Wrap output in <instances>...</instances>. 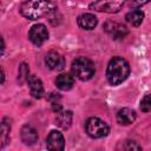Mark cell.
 <instances>
[{"label": "cell", "mask_w": 151, "mask_h": 151, "mask_svg": "<svg viewBox=\"0 0 151 151\" xmlns=\"http://www.w3.org/2000/svg\"><path fill=\"white\" fill-rule=\"evenodd\" d=\"M19 12L29 20H38L57 12V5L52 0H25L19 7Z\"/></svg>", "instance_id": "cell-1"}, {"label": "cell", "mask_w": 151, "mask_h": 151, "mask_svg": "<svg viewBox=\"0 0 151 151\" xmlns=\"http://www.w3.org/2000/svg\"><path fill=\"white\" fill-rule=\"evenodd\" d=\"M130 74V65L122 57H113L106 68V79L112 86L122 84Z\"/></svg>", "instance_id": "cell-2"}, {"label": "cell", "mask_w": 151, "mask_h": 151, "mask_svg": "<svg viewBox=\"0 0 151 151\" xmlns=\"http://www.w3.org/2000/svg\"><path fill=\"white\" fill-rule=\"evenodd\" d=\"M71 71L73 76H76L80 80H90L94 73H96V67L94 64L85 57H78L72 61L71 65Z\"/></svg>", "instance_id": "cell-3"}, {"label": "cell", "mask_w": 151, "mask_h": 151, "mask_svg": "<svg viewBox=\"0 0 151 151\" xmlns=\"http://www.w3.org/2000/svg\"><path fill=\"white\" fill-rule=\"evenodd\" d=\"M86 133L92 138H103L109 134L110 127L107 123L101 120L98 117H91L85 123Z\"/></svg>", "instance_id": "cell-4"}, {"label": "cell", "mask_w": 151, "mask_h": 151, "mask_svg": "<svg viewBox=\"0 0 151 151\" xmlns=\"http://www.w3.org/2000/svg\"><path fill=\"white\" fill-rule=\"evenodd\" d=\"M127 0H96L90 4V9L104 13H117Z\"/></svg>", "instance_id": "cell-5"}, {"label": "cell", "mask_w": 151, "mask_h": 151, "mask_svg": "<svg viewBox=\"0 0 151 151\" xmlns=\"http://www.w3.org/2000/svg\"><path fill=\"white\" fill-rule=\"evenodd\" d=\"M103 29L106 32V34H109L113 40H122L124 39L127 33H129V29L125 25L123 24H119L117 21H112V20H109L106 21L104 25H103Z\"/></svg>", "instance_id": "cell-6"}, {"label": "cell", "mask_w": 151, "mask_h": 151, "mask_svg": "<svg viewBox=\"0 0 151 151\" xmlns=\"http://www.w3.org/2000/svg\"><path fill=\"white\" fill-rule=\"evenodd\" d=\"M28 39L35 46H41L48 39V31L45 25L37 24L33 25L28 32Z\"/></svg>", "instance_id": "cell-7"}, {"label": "cell", "mask_w": 151, "mask_h": 151, "mask_svg": "<svg viewBox=\"0 0 151 151\" xmlns=\"http://www.w3.org/2000/svg\"><path fill=\"white\" fill-rule=\"evenodd\" d=\"M46 146L48 150H55V151H61L65 147V139L61 132L53 130L50 132L46 139Z\"/></svg>", "instance_id": "cell-8"}, {"label": "cell", "mask_w": 151, "mask_h": 151, "mask_svg": "<svg viewBox=\"0 0 151 151\" xmlns=\"http://www.w3.org/2000/svg\"><path fill=\"white\" fill-rule=\"evenodd\" d=\"M45 63H46L47 67L53 70V71H61L65 67V59H64V57L60 55L55 51H51V52H48L46 54Z\"/></svg>", "instance_id": "cell-9"}, {"label": "cell", "mask_w": 151, "mask_h": 151, "mask_svg": "<svg viewBox=\"0 0 151 151\" xmlns=\"http://www.w3.org/2000/svg\"><path fill=\"white\" fill-rule=\"evenodd\" d=\"M27 84H28V88H29V92H31L32 97L35 98V99H40L42 97V94H44L42 81L38 77L31 74L28 77V79H27Z\"/></svg>", "instance_id": "cell-10"}, {"label": "cell", "mask_w": 151, "mask_h": 151, "mask_svg": "<svg viewBox=\"0 0 151 151\" xmlns=\"http://www.w3.org/2000/svg\"><path fill=\"white\" fill-rule=\"evenodd\" d=\"M77 22H78V26L83 29H87V31H91L93 29L97 24H98V19L94 14L92 13H83L78 17L77 19Z\"/></svg>", "instance_id": "cell-11"}, {"label": "cell", "mask_w": 151, "mask_h": 151, "mask_svg": "<svg viewBox=\"0 0 151 151\" xmlns=\"http://www.w3.org/2000/svg\"><path fill=\"white\" fill-rule=\"evenodd\" d=\"M137 118V113L129 107H123L117 112V122L120 125H130Z\"/></svg>", "instance_id": "cell-12"}, {"label": "cell", "mask_w": 151, "mask_h": 151, "mask_svg": "<svg viewBox=\"0 0 151 151\" xmlns=\"http://www.w3.org/2000/svg\"><path fill=\"white\" fill-rule=\"evenodd\" d=\"M20 136H21V140L26 145H34L38 142V132L31 125H27V124L24 125L21 127Z\"/></svg>", "instance_id": "cell-13"}, {"label": "cell", "mask_w": 151, "mask_h": 151, "mask_svg": "<svg viewBox=\"0 0 151 151\" xmlns=\"http://www.w3.org/2000/svg\"><path fill=\"white\" fill-rule=\"evenodd\" d=\"M72 119H73V113L72 111L70 110H66V111H60L57 113V117H55V124L64 129V130H67L71 124H72Z\"/></svg>", "instance_id": "cell-14"}, {"label": "cell", "mask_w": 151, "mask_h": 151, "mask_svg": "<svg viewBox=\"0 0 151 151\" xmlns=\"http://www.w3.org/2000/svg\"><path fill=\"white\" fill-rule=\"evenodd\" d=\"M74 78L68 73H61L55 78V85L61 91H68L73 87Z\"/></svg>", "instance_id": "cell-15"}, {"label": "cell", "mask_w": 151, "mask_h": 151, "mask_svg": "<svg viewBox=\"0 0 151 151\" xmlns=\"http://www.w3.org/2000/svg\"><path fill=\"white\" fill-rule=\"evenodd\" d=\"M125 19H126V21H127L130 25H132V26H134V27H138V26L143 22L144 13H143V11H140V9H138V8H134V9H132V11H130V12L125 15Z\"/></svg>", "instance_id": "cell-16"}, {"label": "cell", "mask_w": 151, "mask_h": 151, "mask_svg": "<svg viewBox=\"0 0 151 151\" xmlns=\"http://www.w3.org/2000/svg\"><path fill=\"white\" fill-rule=\"evenodd\" d=\"M9 131H11V124L8 122V118H4L1 122V134H0L1 147H5V145L9 140Z\"/></svg>", "instance_id": "cell-17"}, {"label": "cell", "mask_w": 151, "mask_h": 151, "mask_svg": "<svg viewBox=\"0 0 151 151\" xmlns=\"http://www.w3.org/2000/svg\"><path fill=\"white\" fill-rule=\"evenodd\" d=\"M28 77H29V68H28L27 64H25V63L20 64V66L18 68V81L20 84H22L25 80L27 81Z\"/></svg>", "instance_id": "cell-18"}, {"label": "cell", "mask_w": 151, "mask_h": 151, "mask_svg": "<svg viewBox=\"0 0 151 151\" xmlns=\"http://www.w3.org/2000/svg\"><path fill=\"white\" fill-rule=\"evenodd\" d=\"M118 149H120V150H140L142 146L138 145L133 140H125L118 145Z\"/></svg>", "instance_id": "cell-19"}, {"label": "cell", "mask_w": 151, "mask_h": 151, "mask_svg": "<svg viewBox=\"0 0 151 151\" xmlns=\"http://www.w3.org/2000/svg\"><path fill=\"white\" fill-rule=\"evenodd\" d=\"M139 107H140V110L143 112H151V93L145 94L142 98Z\"/></svg>", "instance_id": "cell-20"}, {"label": "cell", "mask_w": 151, "mask_h": 151, "mask_svg": "<svg viewBox=\"0 0 151 151\" xmlns=\"http://www.w3.org/2000/svg\"><path fill=\"white\" fill-rule=\"evenodd\" d=\"M149 1H151V0H131V6L134 8H138V7L146 5Z\"/></svg>", "instance_id": "cell-21"}, {"label": "cell", "mask_w": 151, "mask_h": 151, "mask_svg": "<svg viewBox=\"0 0 151 151\" xmlns=\"http://www.w3.org/2000/svg\"><path fill=\"white\" fill-rule=\"evenodd\" d=\"M47 99L50 100V103H51V104H53V103H57V101H59V100H60V96H59L58 93L52 92V93H50V94L47 96Z\"/></svg>", "instance_id": "cell-22"}, {"label": "cell", "mask_w": 151, "mask_h": 151, "mask_svg": "<svg viewBox=\"0 0 151 151\" xmlns=\"http://www.w3.org/2000/svg\"><path fill=\"white\" fill-rule=\"evenodd\" d=\"M61 109H63V106H61V104H60L59 101H57V103H53V104H52V110H53L55 113L60 112V111H61Z\"/></svg>", "instance_id": "cell-23"}, {"label": "cell", "mask_w": 151, "mask_h": 151, "mask_svg": "<svg viewBox=\"0 0 151 151\" xmlns=\"http://www.w3.org/2000/svg\"><path fill=\"white\" fill-rule=\"evenodd\" d=\"M5 81V72H4V68H1V84H4Z\"/></svg>", "instance_id": "cell-24"}]
</instances>
